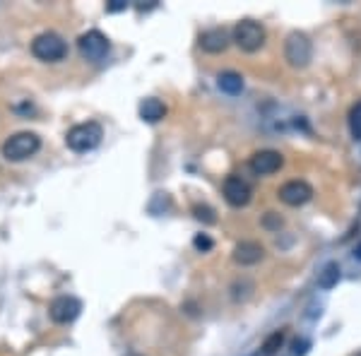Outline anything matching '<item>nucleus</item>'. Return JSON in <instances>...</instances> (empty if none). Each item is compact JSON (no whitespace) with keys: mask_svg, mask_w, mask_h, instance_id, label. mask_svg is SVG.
<instances>
[{"mask_svg":"<svg viewBox=\"0 0 361 356\" xmlns=\"http://www.w3.org/2000/svg\"><path fill=\"white\" fill-rule=\"evenodd\" d=\"M41 149V137L36 133L22 130L10 135L8 140L3 142L0 152L8 162H24V159H32L36 152Z\"/></svg>","mask_w":361,"mask_h":356,"instance_id":"obj_1","label":"nucleus"},{"mask_svg":"<svg viewBox=\"0 0 361 356\" xmlns=\"http://www.w3.org/2000/svg\"><path fill=\"white\" fill-rule=\"evenodd\" d=\"M101 137H104V130L96 121H87V123H77L68 130L65 135V144L72 149V152H92L94 147H99Z\"/></svg>","mask_w":361,"mask_h":356,"instance_id":"obj_2","label":"nucleus"},{"mask_svg":"<svg viewBox=\"0 0 361 356\" xmlns=\"http://www.w3.org/2000/svg\"><path fill=\"white\" fill-rule=\"evenodd\" d=\"M265 27L260 22H253V19H241L236 22V27L231 29V41L239 46L244 53H255L265 46Z\"/></svg>","mask_w":361,"mask_h":356,"instance_id":"obj_3","label":"nucleus"},{"mask_svg":"<svg viewBox=\"0 0 361 356\" xmlns=\"http://www.w3.org/2000/svg\"><path fill=\"white\" fill-rule=\"evenodd\" d=\"M32 53L34 58L44 60V63H58L68 56V44L60 34L56 32H44L34 36L32 41Z\"/></svg>","mask_w":361,"mask_h":356,"instance_id":"obj_4","label":"nucleus"},{"mask_svg":"<svg viewBox=\"0 0 361 356\" xmlns=\"http://www.w3.org/2000/svg\"><path fill=\"white\" fill-rule=\"evenodd\" d=\"M313 58V44L303 32H292L285 39V60L292 68H306Z\"/></svg>","mask_w":361,"mask_h":356,"instance_id":"obj_5","label":"nucleus"},{"mask_svg":"<svg viewBox=\"0 0 361 356\" xmlns=\"http://www.w3.org/2000/svg\"><path fill=\"white\" fill-rule=\"evenodd\" d=\"M77 49H80V56L85 60L99 63V60L108 53V49H111V41H108L106 34L92 29V32H85L80 39H77Z\"/></svg>","mask_w":361,"mask_h":356,"instance_id":"obj_6","label":"nucleus"},{"mask_svg":"<svg viewBox=\"0 0 361 356\" xmlns=\"http://www.w3.org/2000/svg\"><path fill=\"white\" fill-rule=\"evenodd\" d=\"M277 198L282 200L289 207H301L308 200L313 198V188L306 180H287L280 190H277Z\"/></svg>","mask_w":361,"mask_h":356,"instance_id":"obj_7","label":"nucleus"},{"mask_svg":"<svg viewBox=\"0 0 361 356\" xmlns=\"http://www.w3.org/2000/svg\"><path fill=\"white\" fill-rule=\"evenodd\" d=\"M80 311H82V303L77 301L75 296H58V298H53L49 306L51 321L58 323V325L72 323L77 316H80Z\"/></svg>","mask_w":361,"mask_h":356,"instance_id":"obj_8","label":"nucleus"},{"mask_svg":"<svg viewBox=\"0 0 361 356\" xmlns=\"http://www.w3.org/2000/svg\"><path fill=\"white\" fill-rule=\"evenodd\" d=\"M282 164H285V157L277 149H260L251 157V171L255 176H270V173L280 171Z\"/></svg>","mask_w":361,"mask_h":356,"instance_id":"obj_9","label":"nucleus"},{"mask_svg":"<svg viewBox=\"0 0 361 356\" xmlns=\"http://www.w3.org/2000/svg\"><path fill=\"white\" fill-rule=\"evenodd\" d=\"M221 193H224V200L231 205V207H246L251 203V185L246 183L241 176H229L221 185Z\"/></svg>","mask_w":361,"mask_h":356,"instance_id":"obj_10","label":"nucleus"},{"mask_svg":"<svg viewBox=\"0 0 361 356\" xmlns=\"http://www.w3.org/2000/svg\"><path fill=\"white\" fill-rule=\"evenodd\" d=\"M200 49L205 51V53H224L226 49H229L231 44V34L226 32L224 27H212V29H205L203 34H200Z\"/></svg>","mask_w":361,"mask_h":356,"instance_id":"obj_11","label":"nucleus"},{"mask_svg":"<svg viewBox=\"0 0 361 356\" xmlns=\"http://www.w3.org/2000/svg\"><path fill=\"white\" fill-rule=\"evenodd\" d=\"M262 257H265V248L255 241H241V244L234 246V262L241 267L258 265Z\"/></svg>","mask_w":361,"mask_h":356,"instance_id":"obj_12","label":"nucleus"},{"mask_svg":"<svg viewBox=\"0 0 361 356\" xmlns=\"http://www.w3.org/2000/svg\"><path fill=\"white\" fill-rule=\"evenodd\" d=\"M217 87H219L224 94L236 96V94H241V90H244V77H241L239 72H234V70H226V72H221V75L217 77Z\"/></svg>","mask_w":361,"mask_h":356,"instance_id":"obj_13","label":"nucleus"},{"mask_svg":"<svg viewBox=\"0 0 361 356\" xmlns=\"http://www.w3.org/2000/svg\"><path fill=\"white\" fill-rule=\"evenodd\" d=\"M164 116H167V106H164L159 99H154V96H149V99H144L140 104V118L142 121L157 123V121H162Z\"/></svg>","mask_w":361,"mask_h":356,"instance_id":"obj_14","label":"nucleus"},{"mask_svg":"<svg viewBox=\"0 0 361 356\" xmlns=\"http://www.w3.org/2000/svg\"><path fill=\"white\" fill-rule=\"evenodd\" d=\"M282 344H285V330H275L272 334H267L265 342L260 344V349L251 356H275L277 352H280Z\"/></svg>","mask_w":361,"mask_h":356,"instance_id":"obj_15","label":"nucleus"},{"mask_svg":"<svg viewBox=\"0 0 361 356\" xmlns=\"http://www.w3.org/2000/svg\"><path fill=\"white\" fill-rule=\"evenodd\" d=\"M339 282V265L337 262H328L321 272H318V287L321 289H333Z\"/></svg>","mask_w":361,"mask_h":356,"instance_id":"obj_16","label":"nucleus"},{"mask_svg":"<svg viewBox=\"0 0 361 356\" xmlns=\"http://www.w3.org/2000/svg\"><path fill=\"white\" fill-rule=\"evenodd\" d=\"M349 133L354 140H361V101H357L349 111Z\"/></svg>","mask_w":361,"mask_h":356,"instance_id":"obj_17","label":"nucleus"},{"mask_svg":"<svg viewBox=\"0 0 361 356\" xmlns=\"http://www.w3.org/2000/svg\"><path fill=\"white\" fill-rule=\"evenodd\" d=\"M193 212H195V219L205 221V224H215V221H217L215 210H212V207H208V205H195Z\"/></svg>","mask_w":361,"mask_h":356,"instance_id":"obj_18","label":"nucleus"},{"mask_svg":"<svg viewBox=\"0 0 361 356\" xmlns=\"http://www.w3.org/2000/svg\"><path fill=\"white\" fill-rule=\"evenodd\" d=\"M193 246H195V248H198L200 253H208V251H212L215 241L210 239L208 234H198V236H195V239H193Z\"/></svg>","mask_w":361,"mask_h":356,"instance_id":"obj_19","label":"nucleus"},{"mask_svg":"<svg viewBox=\"0 0 361 356\" xmlns=\"http://www.w3.org/2000/svg\"><path fill=\"white\" fill-rule=\"evenodd\" d=\"M265 226H270V229H280V226H282V217L275 214V212H267L265 214Z\"/></svg>","mask_w":361,"mask_h":356,"instance_id":"obj_20","label":"nucleus"},{"mask_svg":"<svg viewBox=\"0 0 361 356\" xmlns=\"http://www.w3.org/2000/svg\"><path fill=\"white\" fill-rule=\"evenodd\" d=\"M128 3H123V0H111V5H108V10L111 12H116V10H126Z\"/></svg>","mask_w":361,"mask_h":356,"instance_id":"obj_21","label":"nucleus"},{"mask_svg":"<svg viewBox=\"0 0 361 356\" xmlns=\"http://www.w3.org/2000/svg\"><path fill=\"white\" fill-rule=\"evenodd\" d=\"M126 356H140V354H126Z\"/></svg>","mask_w":361,"mask_h":356,"instance_id":"obj_22","label":"nucleus"}]
</instances>
